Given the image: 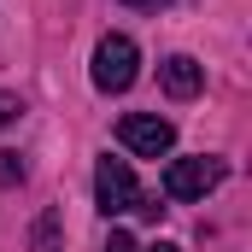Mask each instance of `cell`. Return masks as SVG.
<instances>
[{"instance_id": "6da1fadb", "label": "cell", "mask_w": 252, "mask_h": 252, "mask_svg": "<svg viewBox=\"0 0 252 252\" xmlns=\"http://www.w3.org/2000/svg\"><path fill=\"white\" fill-rule=\"evenodd\" d=\"M94 199H100V211L106 217H118V211H141V217H158L164 205L158 199H147L141 182H135V170H129V158H100L94 164Z\"/></svg>"}, {"instance_id": "7a4b0ae2", "label": "cell", "mask_w": 252, "mask_h": 252, "mask_svg": "<svg viewBox=\"0 0 252 252\" xmlns=\"http://www.w3.org/2000/svg\"><path fill=\"white\" fill-rule=\"evenodd\" d=\"M223 176H229V164H223V158H211V153L170 158V164H164V199H205Z\"/></svg>"}, {"instance_id": "3957f363", "label": "cell", "mask_w": 252, "mask_h": 252, "mask_svg": "<svg viewBox=\"0 0 252 252\" xmlns=\"http://www.w3.org/2000/svg\"><path fill=\"white\" fill-rule=\"evenodd\" d=\"M135 76H141V47L129 35H100V47H94V88L100 94H124Z\"/></svg>"}, {"instance_id": "277c9868", "label": "cell", "mask_w": 252, "mask_h": 252, "mask_svg": "<svg viewBox=\"0 0 252 252\" xmlns=\"http://www.w3.org/2000/svg\"><path fill=\"white\" fill-rule=\"evenodd\" d=\"M118 141H124L129 153H141V158H164L176 147V124L158 118V112H129L124 124H118Z\"/></svg>"}, {"instance_id": "5b68a950", "label": "cell", "mask_w": 252, "mask_h": 252, "mask_svg": "<svg viewBox=\"0 0 252 252\" xmlns=\"http://www.w3.org/2000/svg\"><path fill=\"white\" fill-rule=\"evenodd\" d=\"M158 82H164V94H170V100H193V94L205 88V64L188 59V53H170V59L158 64Z\"/></svg>"}, {"instance_id": "8992f818", "label": "cell", "mask_w": 252, "mask_h": 252, "mask_svg": "<svg viewBox=\"0 0 252 252\" xmlns=\"http://www.w3.org/2000/svg\"><path fill=\"white\" fill-rule=\"evenodd\" d=\"M35 252H64V229H59V211H41V223H35Z\"/></svg>"}, {"instance_id": "52a82bcc", "label": "cell", "mask_w": 252, "mask_h": 252, "mask_svg": "<svg viewBox=\"0 0 252 252\" xmlns=\"http://www.w3.org/2000/svg\"><path fill=\"white\" fill-rule=\"evenodd\" d=\"M0 182H6V188L24 182V158H18V153H0Z\"/></svg>"}, {"instance_id": "ba28073f", "label": "cell", "mask_w": 252, "mask_h": 252, "mask_svg": "<svg viewBox=\"0 0 252 252\" xmlns=\"http://www.w3.org/2000/svg\"><path fill=\"white\" fill-rule=\"evenodd\" d=\"M18 112H24V106H18L12 94H0V129H12V124H18Z\"/></svg>"}, {"instance_id": "9c48e42d", "label": "cell", "mask_w": 252, "mask_h": 252, "mask_svg": "<svg viewBox=\"0 0 252 252\" xmlns=\"http://www.w3.org/2000/svg\"><path fill=\"white\" fill-rule=\"evenodd\" d=\"M106 252H141V247H135V241H129L124 229H118V235H112V241H106Z\"/></svg>"}, {"instance_id": "30bf717a", "label": "cell", "mask_w": 252, "mask_h": 252, "mask_svg": "<svg viewBox=\"0 0 252 252\" xmlns=\"http://www.w3.org/2000/svg\"><path fill=\"white\" fill-rule=\"evenodd\" d=\"M124 6H141V12H158L164 0H124Z\"/></svg>"}, {"instance_id": "8fae6325", "label": "cell", "mask_w": 252, "mask_h": 252, "mask_svg": "<svg viewBox=\"0 0 252 252\" xmlns=\"http://www.w3.org/2000/svg\"><path fill=\"white\" fill-rule=\"evenodd\" d=\"M147 252H182V247H170V241H158V247H147Z\"/></svg>"}]
</instances>
